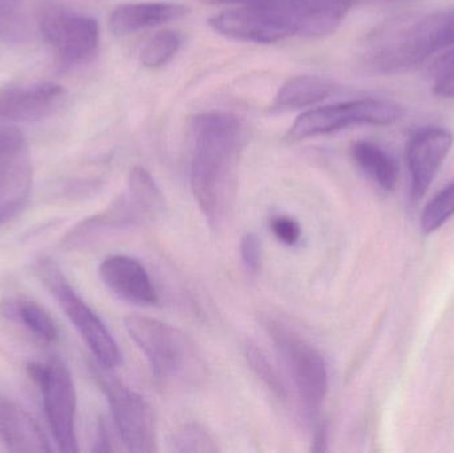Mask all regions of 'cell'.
<instances>
[{
  "label": "cell",
  "mask_w": 454,
  "mask_h": 453,
  "mask_svg": "<svg viewBox=\"0 0 454 453\" xmlns=\"http://www.w3.org/2000/svg\"><path fill=\"white\" fill-rule=\"evenodd\" d=\"M124 324L159 379L191 385L205 377L204 361L196 345L181 330L136 314L127 316Z\"/></svg>",
  "instance_id": "cell-3"
},
{
  "label": "cell",
  "mask_w": 454,
  "mask_h": 453,
  "mask_svg": "<svg viewBox=\"0 0 454 453\" xmlns=\"http://www.w3.org/2000/svg\"><path fill=\"white\" fill-rule=\"evenodd\" d=\"M67 101L66 88L53 82L0 88V120L34 122L55 116Z\"/></svg>",
  "instance_id": "cell-15"
},
{
  "label": "cell",
  "mask_w": 454,
  "mask_h": 453,
  "mask_svg": "<svg viewBox=\"0 0 454 453\" xmlns=\"http://www.w3.org/2000/svg\"><path fill=\"white\" fill-rule=\"evenodd\" d=\"M186 13H188V8L178 3H125L114 8L109 18V28L116 36H125L141 29L177 20Z\"/></svg>",
  "instance_id": "cell-18"
},
{
  "label": "cell",
  "mask_w": 454,
  "mask_h": 453,
  "mask_svg": "<svg viewBox=\"0 0 454 453\" xmlns=\"http://www.w3.org/2000/svg\"><path fill=\"white\" fill-rule=\"evenodd\" d=\"M35 270L40 281L58 301L74 329L82 335L98 364L108 370L119 367L122 356L116 340L98 314L74 292L58 265L51 260H40Z\"/></svg>",
  "instance_id": "cell-4"
},
{
  "label": "cell",
  "mask_w": 454,
  "mask_h": 453,
  "mask_svg": "<svg viewBox=\"0 0 454 453\" xmlns=\"http://www.w3.org/2000/svg\"><path fill=\"white\" fill-rule=\"evenodd\" d=\"M271 230L275 237L286 245H295L301 234L299 223L294 218L285 217V215L271 221Z\"/></svg>",
  "instance_id": "cell-29"
},
{
  "label": "cell",
  "mask_w": 454,
  "mask_h": 453,
  "mask_svg": "<svg viewBox=\"0 0 454 453\" xmlns=\"http://www.w3.org/2000/svg\"><path fill=\"white\" fill-rule=\"evenodd\" d=\"M27 371L29 378L42 391L45 417L59 451L79 452L76 428H74L77 409L76 390H74V379L68 367L59 359H51L45 363H40V362L29 363Z\"/></svg>",
  "instance_id": "cell-7"
},
{
  "label": "cell",
  "mask_w": 454,
  "mask_h": 453,
  "mask_svg": "<svg viewBox=\"0 0 454 453\" xmlns=\"http://www.w3.org/2000/svg\"><path fill=\"white\" fill-rule=\"evenodd\" d=\"M215 32L243 42L272 44L294 37L293 29L279 16L259 5H237L209 20Z\"/></svg>",
  "instance_id": "cell-14"
},
{
  "label": "cell",
  "mask_w": 454,
  "mask_h": 453,
  "mask_svg": "<svg viewBox=\"0 0 454 453\" xmlns=\"http://www.w3.org/2000/svg\"><path fill=\"white\" fill-rule=\"evenodd\" d=\"M191 140L192 189L205 217L217 226L234 196L247 128L229 112H205L192 119Z\"/></svg>",
  "instance_id": "cell-1"
},
{
  "label": "cell",
  "mask_w": 454,
  "mask_h": 453,
  "mask_svg": "<svg viewBox=\"0 0 454 453\" xmlns=\"http://www.w3.org/2000/svg\"><path fill=\"white\" fill-rule=\"evenodd\" d=\"M272 340L290 372L299 398L311 412H317L328 390L327 364L322 354L301 335L279 324L270 326Z\"/></svg>",
  "instance_id": "cell-10"
},
{
  "label": "cell",
  "mask_w": 454,
  "mask_h": 453,
  "mask_svg": "<svg viewBox=\"0 0 454 453\" xmlns=\"http://www.w3.org/2000/svg\"><path fill=\"white\" fill-rule=\"evenodd\" d=\"M454 215V180L427 205L421 215V229L429 234L439 230Z\"/></svg>",
  "instance_id": "cell-24"
},
{
  "label": "cell",
  "mask_w": 454,
  "mask_h": 453,
  "mask_svg": "<svg viewBox=\"0 0 454 453\" xmlns=\"http://www.w3.org/2000/svg\"><path fill=\"white\" fill-rule=\"evenodd\" d=\"M0 441L13 453H48L50 443L36 420L15 402L0 395Z\"/></svg>",
  "instance_id": "cell-17"
},
{
  "label": "cell",
  "mask_w": 454,
  "mask_h": 453,
  "mask_svg": "<svg viewBox=\"0 0 454 453\" xmlns=\"http://www.w3.org/2000/svg\"><path fill=\"white\" fill-rule=\"evenodd\" d=\"M450 47H454V8L386 24L368 40L364 63L376 74H402Z\"/></svg>",
  "instance_id": "cell-2"
},
{
  "label": "cell",
  "mask_w": 454,
  "mask_h": 453,
  "mask_svg": "<svg viewBox=\"0 0 454 453\" xmlns=\"http://www.w3.org/2000/svg\"><path fill=\"white\" fill-rule=\"evenodd\" d=\"M352 157L357 167L372 178L384 191H394L399 180V167L396 160L387 153L378 144L371 141H356L352 145Z\"/></svg>",
  "instance_id": "cell-21"
},
{
  "label": "cell",
  "mask_w": 454,
  "mask_h": 453,
  "mask_svg": "<svg viewBox=\"0 0 454 453\" xmlns=\"http://www.w3.org/2000/svg\"><path fill=\"white\" fill-rule=\"evenodd\" d=\"M378 2H383V3H396V2H404V0H378Z\"/></svg>",
  "instance_id": "cell-31"
},
{
  "label": "cell",
  "mask_w": 454,
  "mask_h": 453,
  "mask_svg": "<svg viewBox=\"0 0 454 453\" xmlns=\"http://www.w3.org/2000/svg\"><path fill=\"white\" fill-rule=\"evenodd\" d=\"M16 316L21 324L44 342L52 343L59 338L58 324L47 310L36 301L20 298L15 303Z\"/></svg>",
  "instance_id": "cell-22"
},
{
  "label": "cell",
  "mask_w": 454,
  "mask_h": 453,
  "mask_svg": "<svg viewBox=\"0 0 454 453\" xmlns=\"http://www.w3.org/2000/svg\"><path fill=\"white\" fill-rule=\"evenodd\" d=\"M93 451H112L111 438H109L108 428H106V426L104 425L103 420H101L100 425H98V441H96V446L95 449H93Z\"/></svg>",
  "instance_id": "cell-30"
},
{
  "label": "cell",
  "mask_w": 454,
  "mask_h": 453,
  "mask_svg": "<svg viewBox=\"0 0 454 453\" xmlns=\"http://www.w3.org/2000/svg\"><path fill=\"white\" fill-rule=\"evenodd\" d=\"M181 43H183V39L177 32L170 31V29L159 32L146 43L145 47L141 51V63L148 68H159V66H165L175 58L176 53L180 50Z\"/></svg>",
  "instance_id": "cell-23"
},
{
  "label": "cell",
  "mask_w": 454,
  "mask_h": 453,
  "mask_svg": "<svg viewBox=\"0 0 454 453\" xmlns=\"http://www.w3.org/2000/svg\"><path fill=\"white\" fill-rule=\"evenodd\" d=\"M39 31L64 66L87 63L100 43V28L95 19L51 3L40 8Z\"/></svg>",
  "instance_id": "cell-9"
},
{
  "label": "cell",
  "mask_w": 454,
  "mask_h": 453,
  "mask_svg": "<svg viewBox=\"0 0 454 453\" xmlns=\"http://www.w3.org/2000/svg\"><path fill=\"white\" fill-rule=\"evenodd\" d=\"M240 257L247 271L251 274L258 273L261 266V241L256 234L247 233L243 236L240 241Z\"/></svg>",
  "instance_id": "cell-28"
},
{
  "label": "cell",
  "mask_w": 454,
  "mask_h": 453,
  "mask_svg": "<svg viewBox=\"0 0 454 453\" xmlns=\"http://www.w3.org/2000/svg\"><path fill=\"white\" fill-rule=\"evenodd\" d=\"M453 143V133L442 127L419 128L411 135L407 144V164L413 201H420L426 196Z\"/></svg>",
  "instance_id": "cell-13"
},
{
  "label": "cell",
  "mask_w": 454,
  "mask_h": 453,
  "mask_svg": "<svg viewBox=\"0 0 454 453\" xmlns=\"http://www.w3.org/2000/svg\"><path fill=\"white\" fill-rule=\"evenodd\" d=\"M245 356L251 370L255 372L256 377L271 390L278 398H286V388L280 380L279 375L272 367L271 362L267 358L266 354L259 348L255 343L248 342L245 346Z\"/></svg>",
  "instance_id": "cell-25"
},
{
  "label": "cell",
  "mask_w": 454,
  "mask_h": 453,
  "mask_svg": "<svg viewBox=\"0 0 454 453\" xmlns=\"http://www.w3.org/2000/svg\"><path fill=\"white\" fill-rule=\"evenodd\" d=\"M32 191V161L23 133L0 129V223L24 209Z\"/></svg>",
  "instance_id": "cell-12"
},
{
  "label": "cell",
  "mask_w": 454,
  "mask_h": 453,
  "mask_svg": "<svg viewBox=\"0 0 454 453\" xmlns=\"http://www.w3.org/2000/svg\"><path fill=\"white\" fill-rule=\"evenodd\" d=\"M172 447L176 452H217L213 436L199 425H186L173 435Z\"/></svg>",
  "instance_id": "cell-26"
},
{
  "label": "cell",
  "mask_w": 454,
  "mask_h": 453,
  "mask_svg": "<svg viewBox=\"0 0 454 453\" xmlns=\"http://www.w3.org/2000/svg\"><path fill=\"white\" fill-rule=\"evenodd\" d=\"M338 87L331 80L319 76H295L287 80L275 96L272 109L291 111L315 105L336 92Z\"/></svg>",
  "instance_id": "cell-20"
},
{
  "label": "cell",
  "mask_w": 454,
  "mask_h": 453,
  "mask_svg": "<svg viewBox=\"0 0 454 453\" xmlns=\"http://www.w3.org/2000/svg\"><path fill=\"white\" fill-rule=\"evenodd\" d=\"M404 114L400 104L387 98H356L309 109L298 117L290 128L293 140L330 135L354 125L386 127L399 121Z\"/></svg>",
  "instance_id": "cell-6"
},
{
  "label": "cell",
  "mask_w": 454,
  "mask_h": 453,
  "mask_svg": "<svg viewBox=\"0 0 454 453\" xmlns=\"http://www.w3.org/2000/svg\"><path fill=\"white\" fill-rule=\"evenodd\" d=\"M92 372L96 382L108 399L114 425L128 451H156V423L151 406L146 403L145 399L109 375L106 367L95 364L92 366Z\"/></svg>",
  "instance_id": "cell-8"
},
{
  "label": "cell",
  "mask_w": 454,
  "mask_h": 453,
  "mask_svg": "<svg viewBox=\"0 0 454 453\" xmlns=\"http://www.w3.org/2000/svg\"><path fill=\"white\" fill-rule=\"evenodd\" d=\"M100 277L114 294L127 302L141 306L157 302V293L151 277L135 258L127 255L106 258L100 266Z\"/></svg>",
  "instance_id": "cell-16"
},
{
  "label": "cell",
  "mask_w": 454,
  "mask_h": 453,
  "mask_svg": "<svg viewBox=\"0 0 454 453\" xmlns=\"http://www.w3.org/2000/svg\"><path fill=\"white\" fill-rule=\"evenodd\" d=\"M432 90L440 98H454V47L444 51L429 68Z\"/></svg>",
  "instance_id": "cell-27"
},
{
  "label": "cell",
  "mask_w": 454,
  "mask_h": 453,
  "mask_svg": "<svg viewBox=\"0 0 454 453\" xmlns=\"http://www.w3.org/2000/svg\"><path fill=\"white\" fill-rule=\"evenodd\" d=\"M40 8L34 0H0V42L24 44L40 34Z\"/></svg>",
  "instance_id": "cell-19"
},
{
  "label": "cell",
  "mask_w": 454,
  "mask_h": 453,
  "mask_svg": "<svg viewBox=\"0 0 454 453\" xmlns=\"http://www.w3.org/2000/svg\"><path fill=\"white\" fill-rule=\"evenodd\" d=\"M210 4L259 5L290 24L295 36L323 37L336 31L356 0H202Z\"/></svg>",
  "instance_id": "cell-11"
},
{
  "label": "cell",
  "mask_w": 454,
  "mask_h": 453,
  "mask_svg": "<svg viewBox=\"0 0 454 453\" xmlns=\"http://www.w3.org/2000/svg\"><path fill=\"white\" fill-rule=\"evenodd\" d=\"M164 209V196L151 173L144 168L136 167L130 172L127 191L114 199L106 212L77 225L64 242L69 246H76L104 228L144 225L160 217Z\"/></svg>",
  "instance_id": "cell-5"
}]
</instances>
